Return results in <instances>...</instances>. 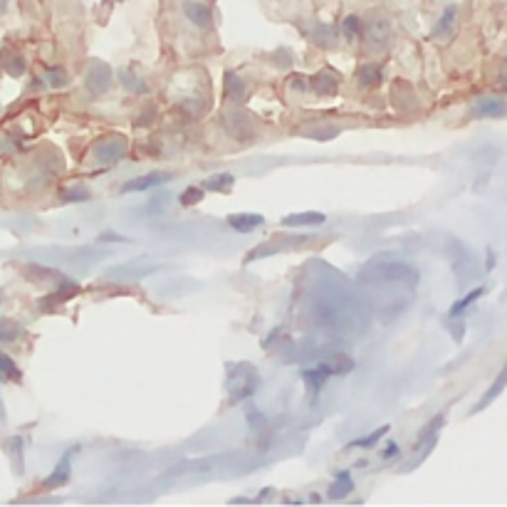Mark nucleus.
Returning <instances> with one entry per match:
<instances>
[{
  "label": "nucleus",
  "instance_id": "obj_1",
  "mask_svg": "<svg viewBox=\"0 0 507 507\" xmlns=\"http://www.w3.org/2000/svg\"><path fill=\"white\" fill-rule=\"evenodd\" d=\"M361 33H364V38H366V47L384 50L391 40V23L384 18V15H374L371 20H366Z\"/></svg>",
  "mask_w": 507,
  "mask_h": 507
},
{
  "label": "nucleus",
  "instance_id": "obj_2",
  "mask_svg": "<svg viewBox=\"0 0 507 507\" xmlns=\"http://www.w3.org/2000/svg\"><path fill=\"white\" fill-rule=\"evenodd\" d=\"M173 181V173L169 171H152V173H144L139 178H132L129 183H124V193H142V190H152L159 188V186Z\"/></svg>",
  "mask_w": 507,
  "mask_h": 507
},
{
  "label": "nucleus",
  "instance_id": "obj_3",
  "mask_svg": "<svg viewBox=\"0 0 507 507\" xmlns=\"http://www.w3.org/2000/svg\"><path fill=\"white\" fill-rule=\"evenodd\" d=\"M265 223L263 215L258 213H235V215H228V225L235 230V233H253L255 228H260V225Z\"/></svg>",
  "mask_w": 507,
  "mask_h": 507
},
{
  "label": "nucleus",
  "instance_id": "obj_4",
  "mask_svg": "<svg viewBox=\"0 0 507 507\" xmlns=\"http://www.w3.org/2000/svg\"><path fill=\"white\" fill-rule=\"evenodd\" d=\"M77 448H72V450H67V453L59 458V463H57V468H55V473L50 475L47 480L42 483V488L45 490H52V488H57V485H64L67 483V478H69V463H72V453Z\"/></svg>",
  "mask_w": 507,
  "mask_h": 507
},
{
  "label": "nucleus",
  "instance_id": "obj_5",
  "mask_svg": "<svg viewBox=\"0 0 507 507\" xmlns=\"http://www.w3.org/2000/svg\"><path fill=\"white\" fill-rule=\"evenodd\" d=\"M183 10H186V18H188L193 25H198V28H210V23H213L208 5H203V3H186Z\"/></svg>",
  "mask_w": 507,
  "mask_h": 507
},
{
  "label": "nucleus",
  "instance_id": "obj_6",
  "mask_svg": "<svg viewBox=\"0 0 507 507\" xmlns=\"http://www.w3.org/2000/svg\"><path fill=\"white\" fill-rule=\"evenodd\" d=\"M327 220L324 213H314V210H307V213H292L285 215L283 225H290V228H300V225H322Z\"/></svg>",
  "mask_w": 507,
  "mask_h": 507
},
{
  "label": "nucleus",
  "instance_id": "obj_7",
  "mask_svg": "<svg viewBox=\"0 0 507 507\" xmlns=\"http://www.w3.org/2000/svg\"><path fill=\"white\" fill-rule=\"evenodd\" d=\"M334 374V369H332V364H322V366H317V369H309V371H304V381H307L309 386H312L314 391H319L324 386V381L329 379V376Z\"/></svg>",
  "mask_w": 507,
  "mask_h": 507
},
{
  "label": "nucleus",
  "instance_id": "obj_8",
  "mask_svg": "<svg viewBox=\"0 0 507 507\" xmlns=\"http://www.w3.org/2000/svg\"><path fill=\"white\" fill-rule=\"evenodd\" d=\"M334 478H337V483H334L332 490H329V498H332V500L344 498V495H349L351 490H354V480H351L349 470H339Z\"/></svg>",
  "mask_w": 507,
  "mask_h": 507
},
{
  "label": "nucleus",
  "instance_id": "obj_9",
  "mask_svg": "<svg viewBox=\"0 0 507 507\" xmlns=\"http://www.w3.org/2000/svg\"><path fill=\"white\" fill-rule=\"evenodd\" d=\"M455 5H450V8H445L443 10V18L435 23V28H433V33H435V38H448L450 33H453V25H455Z\"/></svg>",
  "mask_w": 507,
  "mask_h": 507
},
{
  "label": "nucleus",
  "instance_id": "obj_10",
  "mask_svg": "<svg viewBox=\"0 0 507 507\" xmlns=\"http://www.w3.org/2000/svg\"><path fill=\"white\" fill-rule=\"evenodd\" d=\"M233 183H235V178L230 173H215V176H210L203 186L208 190H215V193H228V190L233 188Z\"/></svg>",
  "mask_w": 507,
  "mask_h": 507
},
{
  "label": "nucleus",
  "instance_id": "obj_11",
  "mask_svg": "<svg viewBox=\"0 0 507 507\" xmlns=\"http://www.w3.org/2000/svg\"><path fill=\"white\" fill-rule=\"evenodd\" d=\"M381 82V67L379 64H364L359 69V84L361 87H376Z\"/></svg>",
  "mask_w": 507,
  "mask_h": 507
},
{
  "label": "nucleus",
  "instance_id": "obj_12",
  "mask_svg": "<svg viewBox=\"0 0 507 507\" xmlns=\"http://www.w3.org/2000/svg\"><path fill=\"white\" fill-rule=\"evenodd\" d=\"M312 87L317 94H334L337 92V79L329 77V69H324V72H319L317 77L312 79Z\"/></svg>",
  "mask_w": 507,
  "mask_h": 507
},
{
  "label": "nucleus",
  "instance_id": "obj_13",
  "mask_svg": "<svg viewBox=\"0 0 507 507\" xmlns=\"http://www.w3.org/2000/svg\"><path fill=\"white\" fill-rule=\"evenodd\" d=\"M483 292H485V287H475L470 295H465V297H460L458 302H453V307H450V312H448V314H450V317H460V314H463L465 309H468L470 304L475 302V300L483 297Z\"/></svg>",
  "mask_w": 507,
  "mask_h": 507
},
{
  "label": "nucleus",
  "instance_id": "obj_14",
  "mask_svg": "<svg viewBox=\"0 0 507 507\" xmlns=\"http://www.w3.org/2000/svg\"><path fill=\"white\" fill-rule=\"evenodd\" d=\"M225 89H228V97L235 99V102H243V99H245V84L240 82L235 72L225 74Z\"/></svg>",
  "mask_w": 507,
  "mask_h": 507
},
{
  "label": "nucleus",
  "instance_id": "obj_15",
  "mask_svg": "<svg viewBox=\"0 0 507 507\" xmlns=\"http://www.w3.org/2000/svg\"><path fill=\"white\" fill-rule=\"evenodd\" d=\"M0 381H20V369L3 351H0Z\"/></svg>",
  "mask_w": 507,
  "mask_h": 507
},
{
  "label": "nucleus",
  "instance_id": "obj_16",
  "mask_svg": "<svg viewBox=\"0 0 507 507\" xmlns=\"http://www.w3.org/2000/svg\"><path fill=\"white\" fill-rule=\"evenodd\" d=\"M478 114H483V117H503L505 114V104L503 99H485V102L478 104Z\"/></svg>",
  "mask_w": 507,
  "mask_h": 507
},
{
  "label": "nucleus",
  "instance_id": "obj_17",
  "mask_svg": "<svg viewBox=\"0 0 507 507\" xmlns=\"http://www.w3.org/2000/svg\"><path fill=\"white\" fill-rule=\"evenodd\" d=\"M503 389H505V371H500V376H498V381H495V386H493V389H490V394H485L483 396V401H480V404L478 406H475V414H478V411H483L485 409V406H488L490 404V401H495V399H498V396L500 394H503Z\"/></svg>",
  "mask_w": 507,
  "mask_h": 507
},
{
  "label": "nucleus",
  "instance_id": "obj_18",
  "mask_svg": "<svg viewBox=\"0 0 507 507\" xmlns=\"http://www.w3.org/2000/svg\"><path fill=\"white\" fill-rule=\"evenodd\" d=\"M341 33H344L346 40H354L361 33V20L356 15H346L344 23H341Z\"/></svg>",
  "mask_w": 507,
  "mask_h": 507
},
{
  "label": "nucleus",
  "instance_id": "obj_19",
  "mask_svg": "<svg viewBox=\"0 0 507 507\" xmlns=\"http://www.w3.org/2000/svg\"><path fill=\"white\" fill-rule=\"evenodd\" d=\"M389 433V426H381L379 431H374L371 435H366V438H359V440H354L351 443V448H366V445H374V443H379L384 435Z\"/></svg>",
  "mask_w": 507,
  "mask_h": 507
},
{
  "label": "nucleus",
  "instance_id": "obj_20",
  "mask_svg": "<svg viewBox=\"0 0 507 507\" xmlns=\"http://www.w3.org/2000/svg\"><path fill=\"white\" fill-rule=\"evenodd\" d=\"M312 40L317 45H322V47H334V30L332 28H319L317 33H312Z\"/></svg>",
  "mask_w": 507,
  "mask_h": 507
},
{
  "label": "nucleus",
  "instance_id": "obj_21",
  "mask_svg": "<svg viewBox=\"0 0 507 507\" xmlns=\"http://www.w3.org/2000/svg\"><path fill=\"white\" fill-rule=\"evenodd\" d=\"M109 79H112V74H109L107 69H104V72H92L89 74V87L97 89V92H104L107 84H109Z\"/></svg>",
  "mask_w": 507,
  "mask_h": 507
},
{
  "label": "nucleus",
  "instance_id": "obj_22",
  "mask_svg": "<svg viewBox=\"0 0 507 507\" xmlns=\"http://www.w3.org/2000/svg\"><path fill=\"white\" fill-rule=\"evenodd\" d=\"M178 200H181V205H198L200 200H203V190L195 188V186L193 188H186Z\"/></svg>",
  "mask_w": 507,
  "mask_h": 507
},
{
  "label": "nucleus",
  "instance_id": "obj_23",
  "mask_svg": "<svg viewBox=\"0 0 507 507\" xmlns=\"http://www.w3.org/2000/svg\"><path fill=\"white\" fill-rule=\"evenodd\" d=\"M47 79L52 87H64L67 84V74H64L62 67H55V69H47Z\"/></svg>",
  "mask_w": 507,
  "mask_h": 507
},
{
  "label": "nucleus",
  "instance_id": "obj_24",
  "mask_svg": "<svg viewBox=\"0 0 507 507\" xmlns=\"http://www.w3.org/2000/svg\"><path fill=\"white\" fill-rule=\"evenodd\" d=\"M438 426H443V416H435V418H433V423H431V426H426V431H423V433H421V438H418V443H416V445H421V443H423V440L428 438V435H435V431H438Z\"/></svg>",
  "mask_w": 507,
  "mask_h": 507
},
{
  "label": "nucleus",
  "instance_id": "obj_25",
  "mask_svg": "<svg viewBox=\"0 0 507 507\" xmlns=\"http://www.w3.org/2000/svg\"><path fill=\"white\" fill-rule=\"evenodd\" d=\"M64 200H87L89 193L84 188H67V193H62Z\"/></svg>",
  "mask_w": 507,
  "mask_h": 507
},
{
  "label": "nucleus",
  "instance_id": "obj_26",
  "mask_svg": "<svg viewBox=\"0 0 507 507\" xmlns=\"http://www.w3.org/2000/svg\"><path fill=\"white\" fill-rule=\"evenodd\" d=\"M99 240H102V243H127V238H124V235H117V233H102Z\"/></svg>",
  "mask_w": 507,
  "mask_h": 507
},
{
  "label": "nucleus",
  "instance_id": "obj_27",
  "mask_svg": "<svg viewBox=\"0 0 507 507\" xmlns=\"http://www.w3.org/2000/svg\"><path fill=\"white\" fill-rule=\"evenodd\" d=\"M381 455H384V460H391V458H396L399 455V445L396 443H389L384 450H381Z\"/></svg>",
  "mask_w": 507,
  "mask_h": 507
},
{
  "label": "nucleus",
  "instance_id": "obj_28",
  "mask_svg": "<svg viewBox=\"0 0 507 507\" xmlns=\"http://www.w3.org/2000/svg\"><path fill=\"white\" fill-rule=\"evenodd\" d=\"M485 268H488V270L495 268V255H493V250H488V258H485Z\"/></svg>",
  "mask_w": 507,
  "mask_h": 507
}]
</instances>
